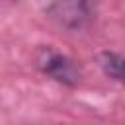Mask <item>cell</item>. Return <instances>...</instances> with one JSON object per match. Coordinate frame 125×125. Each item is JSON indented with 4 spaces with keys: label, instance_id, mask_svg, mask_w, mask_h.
Segmentation results:
<instances>
[{
    "label": "cell",
    "instance_id": "obj_1",
    "mask_svg": "<svg viewBox=\"0 0 125 125\" xmlns=\"http://www.w3.org/2000/svg\"><path fill=\"white\" fill-rule=\"evenodd\" d=\"M47 16L68 31H78L94 20V6L90 0H49L45 6Z\"/></svg>",
    "mask_w": 125,
    "mask_h": 125
},
{
    "label": "cell",
    "instance_id": "obj_2",
    "mask_svg": "<svg viewBox=\"0 0 125 125\" xmlns=\"http://www.w3.org/2000/svg\"><path fill=\"white\" fill-rule=\"evenodd\" d=\"M37 64L43 74L64 86H74L80 80V68L76 66V62L70 57L57 53L53 49H43L37 57Z\"/></svg>",
    "mask_w": 125,
    "mask_h": 125
},
{
    "label": "cell",
    "instance_id": "obj_3",
    "mask_svg": "<svg viewBox=\"0 0 125 125\" xmlns=\"http://www.w3.org/2000/svg\"><path fill=\"white\" fill-rule=\"evenodd\" d=\"M100 66L107 78L119 84H125V55L105 51L100 55Z\"/></svg>",
    "mask_w": 125,
    "mask_h": 125
}]
</instances>
